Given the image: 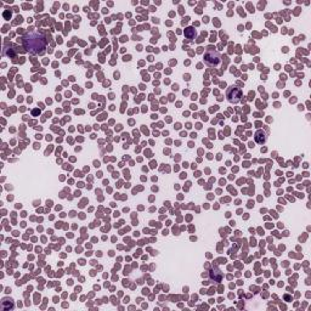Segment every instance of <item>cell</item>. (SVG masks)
I'll list each match as a JSON object with an SVG mask.
<instances>
[{"instance_id":"obj_1","label":"cell","mask_w":311,"mask_h":311,"mask_svg":"<svg viewBox=\"0 0 311 311\" xmlns=\"http://www.w3.org/2000/svg\"><path fill=\"white\" fill-rule=\"evenodd\" d=\"M25 45L27 50H29L33 54H37L41 51L43 49H45V41H44L43 37L39 35L38 33H33V34L28 35L25 39Z\"/></svg>"},{"instance_id":"obj_2","label":"cell","mask_w":311,"mask_h":311,"mask_svg":"<svg viewBox=\"0 0 311 311\" xmlns=\"http://www.w3.org/2000/svg\"><path fill=\"white\" fill-rule=\"evenodd\" d=\"M207 49H208V51L204 54V62L209 66V67H216V66H219V63L221 61V57H220L219 52L213 51L212 46H208Z\"/></svg>"},{"instance_id":"obj_3","label":"cell","mask_w":311,"mask_h":311,"mask_svg":"<svg viewBox=\"0 0 311 311\" xmlns=\"http://www.w3.org/2000/svg\"><path fill=\"white\" fill-rule=\"evenodd\" d=\"M226 97L230 102L232 103H237L239 102V100L242 97V91H241V89L237 88V86H230L227 89V91H226Z\"/></svg>"},{"instance_id":"obj_4","label":"cell","mask_w":311,"mask_h":311,"mask_svg":"<svg viewBox=\"0 0 311 311\" xmlns=\"http://www.w3.org/2000/svg\"><path fill=\"white\" fill-rule=\"evenodd\" d=\"M254 137H255V141H257L258 143H261V145H263V143H265V142H266V139H268V137H266V134H265L264 131H261V130H258L257 132H255V136H254Z\"/></svg>"},{"instance_id":"obj_5","label":"cell","mask_w":311,"mask_h":311,"mask_svg":"<svg viewBox=\"0 0 311 311\" xmlns=\"http://www.w3.org/2000/svg\"><path fill=\"white\" fill-rule=\"evenodd\" d=\"M210 277H212V280H214L215 282H220V281H221V278H223V273H221V271H220V270L215 269V271L213 270V272L210 273Z\"/></svg>"},{"instance_id":"obj_6","label":"cell","mask_w":311,"mask_h":311,"mask_svg":"<svg viewBox=\"0 0 311 311\" xmlns=\"http://www.w3.org/2000/svg\"><path fill=\"white\" fill-rule=\"evenodd\" d=\"M195 35H196V30H195L192 27H188V28L185 29V37H186V38L192 39Z\"/></svg>"},{"instance_id":"obj_7","label":"cell","mask_w":311,"mask_h":311,"mask_svg":"<svg viewBox=\"0 0 311 311\" xmlns=\"http://www.w3.org/2000/svg\"><path fill=\"white\" fill-rule=\"evenodd\" d=\"M123 60H124V61H129V60H130V56H124Z\"/></svg>"},{"instance_id":"obj_8","label":"cell","mask_w":311,"mask_h":311,"mask_svg":"<svg viewBox=\"0 0 311 311\" xmlns=\"http://www.w3.org/2000/svg\"><path fill=\"white\" fill-rule=\"evenodd\" d=\"M128 40V37H122V41H125Z\"/></svg>"},{"instance_id":"obj_9","label":"cell","mask_w":311,"mask_h":311,"mask_svg":"<svg viewBox=\"0 0 311 311\" xmlns=\"http://www.w3.org/2000/svg\"><path fill=\"white\" fill-rule=\"evenodd\" d=\"M151 166H152V168H154V166H156V163H154V162H152V163H151Z\"/></svg>"},{"instance_id":"obj_10","label":"cell","mask_w":311,"mask_h":311,"mask_svg":"<svg viewBox=\"0 0 311 311\" xmlns=\"http://www.w3.org/2000/svg\"><path fill=\"white\" fill-rule=\"evenodd\" d=\"M177 88H179L177 85H174V86H173V89H174V90H177Z\"/></svg>"}]
</instances>
